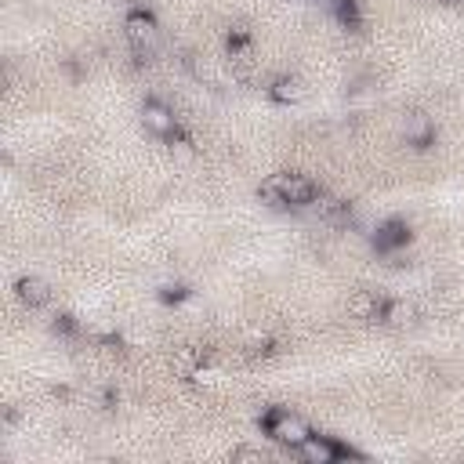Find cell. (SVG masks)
Listing matches in <instances>:
<instances>
[{"label": "cell", "mask_w": 464, "mask_h": 464, "mask_svg": "<svg viewBox=\"0 0 464 464\" xmlns=\"http://www.w3.org/2000/svg\"><path fill=\"white\" fill-rule=\"evenodd\" d=\"M261 199H268V207H308L315 196H319V185L308 178V174H294V170H283V174H268L257 188Z\"/></svg>", "instance_id": "obj_1"}, {"label": "cell", "mask_w": 464, "mask_h": 464, "mask_svg": "<svg viewBox=\"0 0 464 464\" xmlns=\"http://www.w3.org/2000/svg\"><path fill=\"white\" fill-rule=\"evenodd\" d=\"M261 428H265V435H268L272 442H279V446H286V450H297V446L312 435L308 420H304V417H297V413H290V410H283V406L265 410Z\"/></svg>", "instance_id": "obj_2"}, {"label": "cell", "mask_w": 464, "mask_h": 464, "mask_svg": "<svg viewBox=\"0 0 464 464\" xmlns=\"http://www.w3.org/2000/svg\"><path fill=\"white\" fill-rule=\"evenodd\" d=\"M123 36H127V44H130L138 54L156 51V47H160V22H156V14L145 11V7H134V11L123 18Z\"/></svg>", "instance_id": "obj_3"}, {"label": "cell", "mask_w": 464, "mask_h": 464, "mask_svg": "<svg viewBox=\"0 0 464 464\" xmlns=\"http://www.w3.org/2000/svg\"><path fill=\"white\" fill-rule=\"evenodd\" d=\"M304 464H334V460H344V457H359L355 450H348L344 442H337V439H330V435H308L297 450H294Z\"/></svg>", "instance_id": "obj_4"}, {"label": "cell", "mask_w": 464, "mask_h": 464, "mask_svg": "<svg viewBox=\"0 0 464 464\" xmlns=\"http://www.w3.org/2000/svg\"><path fill=\"white\" fill-rule=\"evenodd\" d=\"M141 123H145V130H152L156 138H174V134L181 130L174 109H170L167 102H160V98H149V102L141 105Z\"/></svg>", "instance_id": "obj_5"}, {"label": "cell", "mask_w": 464, "mask_h": 464, "mask_svg": "<svg viewBox=\"0 0 464 464\" xmlns=\"http://www.w3.org/2000/svg\"><path fill=\"white\" fill-rule=\"evenodd\" d=\"M399 130H402L406 145H413V149H428V145L435 141V120H431L428 112H420V109H410V112H402V120H399Z\"/></svg>", "instance_id": "obj_6"}, {"label": "cell", "mask_w": 464, "mask_h": 464, "mask_svg": "<svg viewBox=\"0 0 464 464\" xmlns=\"http://www.w3.org/2000/svg\"><path fill=\"white\" fill-rule=\"evenodd\" d=\"M348 315L352 319H362V323H384L388 315V297L373 294V290H355L348 297Z\"/></svg>", "instance_id": "obj_7"}, {"label": "cell", "mask_w": 464, "mask_h": 464, "mask_svg": "<svg viewBox=\"0 0 464 464\" xmlns=\"http://www.w3.org/2000/svg\"><path fill=\"white\" fill-rule=\"evenodd\" d=\"M14 294H18V301H22L25 308H47V304H51V286H47L40 276H22V279L14 283Z\"/></svg>", "instance_id": "obj_8"}, {"label": "cell", "mask_w": 464, "mask_h": 464, "mask_svg": "<svg viewBox=\"0 0 464 464\" xmlns=\"http://www.w3.org/2000/svg\"><path fill=\"white\" fill-rule=\"evenodd\" d=\"M410 243V228H406V221H384L377 232H373V246H377V254H395L399 246H406Z\"/></svg>", "instance_id": "obj_9"}, {"label": "cell", "mask_w": 464, "mask_h": 464, "mask_svg": "<svg viewBox=\"0 0 464 464\" xmlns=\"http://www.w3.org/2000/svg\"><path fill=\"white\" fill-rule=\"evenodd\" d=\"M268 98H272L276 105H297V102L304 98V83H301L297 76L283 72V76H276V80L268 83Z\"/></svg>", "instance_id": "obj_10"}, {"label": "cell", "mask_w": 464, "mask_h": 464, "mask_svg": "<svg viewBox=\"0 0 464 464\" xmlns=\"http://www.w3.org/2000/svg\"><path fill=\"white\" fill-rule=\"evenodd\" d=\"M308 210H312L319 221H330V225H334V221H344L348 203H341V199H334V196H323V192H319V196L308 203Z\"/></svg>", "instance_id": "obj_11"}, {"label": "cell", "mask_w": 464, "mask_h": 464, "mask_svg": "<svg viewBox=\"0 0 464 464\" xmlns=\"http://www.w3.org/2000/svg\"><path fill=\"white\" fill-rule=\"evenodd\" d=\"M268 453L265 450H257V446H239L236 453H232V460H265Z\"/></svg>", "instance_id": "obj_12"}, {"label": "cell", "mask_w": 464, "mask_h": 464, "mask_svg": "<svg viewBox=\"0 0 464 464\" xmlns=\"http://www.w3.org/2000/svg\"><path fill=\"white\" fill-rule=\"evenodd\" d=\"M185 294H188L185 286H163V290H160V297H163L167 304H170V301H174V304H178V301H185Z\"/></svg>", "instance_id": "obj_13"}]
</instances>
